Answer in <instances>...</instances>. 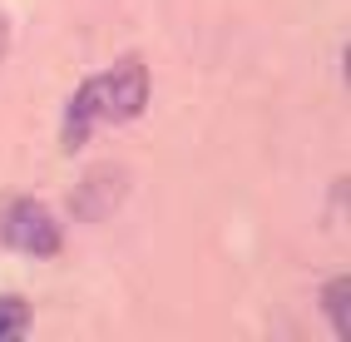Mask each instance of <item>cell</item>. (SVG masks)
<instances>
[{
	"label": "cell",
	"instance_id": "4",
	"mask_svg": "<svg viewBox=\"0 0 351 342\" xmlns=\"http://www.w3.org/2000/svg\"><path fill=\"white\" fill-rule=\"evenodd\" d=\"M25 323H30L25 303H20V298H0V342H5V337H20V332H25Z\"/></svg>",
	"mask_w": 351,
	"mask_h": 342
},
{
	"label": "cell",
	"instance_id": "1",
	"mask_svg": "<svg viewBox=\"0 0 351 342\" xmlns=\"http://www.w3.org/2000/svg\"><path fill=\"white\" fill-rule=\"evenodd\" d=\"M144 100H149V75H144L138 60H124V65H114V70L84 80L80 95L69 100V109H64V144L69 149L84 144V134L95 124L134 119V114L144 109Z\"/></svg>",
	"mask_w": 351,
	"mask_h": 342
},
{
	"label": "cell",
	"instance_id": "5",
	"mask_svg": "<svg viewBox=\"0 0 351 342\" xmlns=\"http://www.w3.org/2000/svg\"><path fill=\"white\" fill-rule=\"evenodd\" d=\"M0 55H5V15H0Z\"/></svg>",
	"mask_w": 351,
	"mask_h": 342
},
{
	"label": "cell",
	"instance_id": "3",
	"mask_svg": "<svg viewBox=\"0 0 351 342\" xmlns=\"http://www.w3.org/2000/svg\"><path fill=\"white\" fill-rule=\"evenodd\" d=\"M351 278H337L332 288H326V312H332V328H337V337H346L351 342Z\"/></svg>",
	"mask_w": 351,
	"mask_h": 342
},
{
	"label": "cell",
	"instance_id": "2",
	"mask_svg": "<svg viewBox=\"0 0 351 342\" xmlns=\"http://www.w3.org/2000/svg\"><path fill=\"white\" fill-rule=\"evenodd\" d=\"M5 243L20 253H55L60 248V223L40 203H15L5 214Z\"/></svg>",
	"mask_w": 351,
	"mask_h": 342
}]
</instances>
